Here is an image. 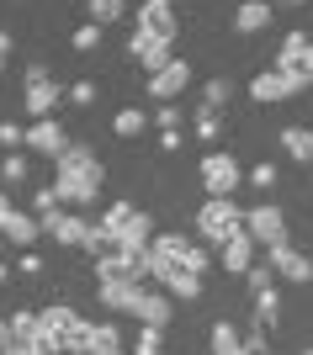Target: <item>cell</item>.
<instances>
[{
    "label": "cell",
    "instance_id": "obj_44",
    "mask_svg": "<svg viewBox=\"0 0 313 355\" xmlns=\"http://www.w3.org/2000/svg\"><path fill=\"white\" fill-rule=\"evenodd\" d=\"M16 270H22V276H37V270H43V260H37V254H22V266H16Z\"/></svg>",
    "mask_w": 313,
    "mask_h": 355
},
{
    "label": "cell",
    "instance_id": "obj_45",
    "mask_svg": "<svg viewBox=\"0 0 313 355\" xmlns=\"http://www.w3.org/2000/svg\"><path fill=\"white\" fill-rule=\"evenodd\" d=\"M6 59H11V37L0 32V69H6Z\"/></svg>",
    "mask_w": 313,
    "mask_h": 355
},
{
    "label": "cell",
    "instance_id": "obj_27",
    "mask_svg": "<svg viewBox=\"0 0 313 355\" xmlns=\"http://www.w3.org/2000/svg\"><path fill=\"white\" fill-rule=\"evenodd\" d=\"M144 122H149V117H144L138 106H122V112H117V122H112V128H117V138H138V133H144Z\"/></svg>",
    "mask_w": 313,
    "mask_h": 355
},
{
    "label": "cell",
    "instance_id": "obj_42",
    "mask_svg": "<svg viewBox=\"0 0 313 355\" xmlns=\"http://www.w3.org/2000/svg\"><path fill=\"white\" fill-rule=\"evenodd\" d=\"M69 101H75V106H90V101H96V85H90V80H80V85H69Z\"/></svg>",
    "mask_w": 313,
    "mask_h": 355
},
{
    "label": "cell",
    "instance_id": "obj_16",
    "mask_svg": "<svg viewBox=\"0 0 313 355\" xmlns=\"http://www.w3.org/2000/svg\"><path fill=\"white\" fill-rule=\"evenodd\" d=\"M128 53H133V59L144 64L149 74H160L164 64H170V43H164V37H149V32H133V43H128Z\"/></svg>",
    "mask_w": 313,
    "mask_h": 355
},
{
    "label": "cell",
    "instance_id": "obj_24",
    "mask_svg": "<svg viewBox=\"0 0 313 355\" xmlns=\"http://www.w3.org/2000/svg\"><path fill=\"white\" fill-rule=\"evenodd\" d=\"M164 292L180 297V302H192V297H202V276H192V270H176V276L164 282Z\"/></svg>",
    "mask_w": 313,
    "mask_h": 355
},
{
    "label": "cell",
    "instance_id": "obj_23",
    "mask_svg": "<svg viewBox=\"0 0 313 355\" xmlns=\"http://www.w3.org/2000/svg\"><path fill=\"white\" fill-rule=\"evenodd\" d=\"M282 148H287V159L308 164V159H313V133H308V128H287V133H282Z\"/></svg>",
    "mask_w": 313,
    "mask_h": 355
},
{
    "label": "cell",
    "instance_id": "obj_41",
    "mask_svg": "<svg viewBox=\"0 0 313 355\" xmlns=\"http://www.w3.org/2000/svg\"><path fill=\"white\" fill-rule=\"evenodd\" d=\"M154 122H160V133H170V128H176L180 122V112H176V101H164L160 112H154Z\"/></svg>",
    "mask_w": 313,
    "mask_h": 355
},
{
    "label": "cell",
    "instance_id": "obj_18",
    "mask_svg": "<svg viewBox=\"0 0 313 355\" xmlns=\"http://www.w3.org/2000/svg\"><path fill=\"white\" fill-rule=\"evenodd\" d=\"M138 297H144V282H101V302L112 313H133Z\"/></svg>",
    "mask_w": 313,
    "mask_h": 355
},
{
    "label": "cell",
    "instance_id": "obj_7",
    "mask_svg": "<svg viewBox=\"0 0 313 355\" xmlns=\"http://www.w3.org/2000/svg\"><path fill=\"white\" fill-rule=\"evenodd\" d=\"M149 244H154V218H149V212H133V223H122L117 234H112V250L133 254V260H144Z\"/></svg>",
    "mask_w": 313,
    "mask_h": 355
},
{
    "label": "cell",
    "instance_id": "obj_36",
    "mask_svg": "<svg viewBox=\"0 0 313 355\" xmlns=\"http://www.w3.org/2000/svg\"><path fill=\"white\" fill-rule=\"evenodd\" d=\"M160 334H164V329H138L133 355H160Z\"/></svg>",
    "mask_w": 313,
    "mask_h": 355
},
{
    "label": "cell",
    "instance_id": "obj_32",
    "mask_svg": "<svg viewBox=\"0 0 313 355\" xmlns=\"http://www.w3.org/2000/svg\"><path fill=\"white\" fill-rule=\"evenodd\" d=\"M223 101H228V80H208V85H202V106H208V112H218Z\"/></svg>",
    "mask_w": 313,
    "mask_h": 355
},
{
    "label": "cell",
    "instance_id": "obj_2",
    "mask_svg": "<svg viewBox=\"0 0 313 355\" xmlns=\"http://www.w3.org/2000/svg\"><path fill=\"white\" fill-rule=\"evenodd\" d=\"M196 228H202V239H208V244H218V250H223L234 234H244V212L234 207V196H208V207L196 212Z\"/></svg>",
    "mask_w": 313,
    "mask_h": 355
},
{
    "label": "cell",
    "instance_id": "obj_6",
    "mask_svg": "<svg viewBox=\"0 0 313 355\" xmlns=\"http://www.w3.org/2000/svg\"><path fill=\"white\" fill-rule=\"evenodd\" d=\"M244 228H250V239L266 244V250L287 244V218H282V207H271V202H260V207L244 212Z\"/></svg>",
    "mask_w": 313,
    "mask_h": 355
},
{
    "label": "cell",
    "instance_id": "obj_31",
    "mask_svg": "<svg viewBox=\"0 0 313 355\" xmlns=\"http://www.w3.org/2000/svg\"><path fill=\"white\" fill-rule=\"evenodd\" d=\"M90 48H101V21H85L75 32V53H90Z\"/></svg>",
    "mask_w": 313,
    "mask_h": 355
},
{
    "label": "cell",
    "instance_id": "obj_43",
    "mask_svg": "<svg viewBox=\"0 0 313 355\" xmlns=\"http://www.w3.org/2000/svg\"><path fill=\"white\" fill-rule=\"evenodd\" d=\"M250 186H276V164H255V170H250Z\"/></svg>",
    "mask_w": 313,
    "mask_h": 355
},
{
    "label": "cell",
    "instance_id": "obj_21",
    "mask_svg": "<svg viewBox=\"0 0 313 355\" xmlns=\"http://www.w3.org/2000/svg\"><path fill=\"white\" fill-rule=\"evenodd\" d=\"M234 27L239 32H266L271 27V0H244L234 11Z\"/></svg>",
    "mask_w": 313,
    "mask_h": 355
},
{
    "label": "cell",
    "instance_id": "obj_49",
    "mask_svg": "<svg viewBox=\"0 0 313 355\" xmlns=\"http://www.w3.org/2000/svg\"><path fill=\"white\" fill-rule=\"evenodd\" d=\"M6 276H11V270H6V266H0V282H6Z\"/></svg>",
    "mask_w": 313,
    "mask_h": 355
},
{
    "label": "cell",
    "instance_id": "obj_34",
    "mask_svg": "<svg viewBox=\"0 0 313 355\" xmlns=\"http://www.w3.org/2000/svg\"><path fill=\"white\" fill-rule=\"evenodd\" d=\"M133 212H138V207H128V202H112V207H106V218H101V223H106V228H112V234H117L122 223H133Z\"/></svg>",
    "mask_w": 313,
    "mask_h": 355
},
{
    "label": "cell",
    "instance_id": "obj_35",
    "mask_svg": "<svg viewBox=\"0 0 313 355\" xmlns=\"http://www.w3.org/2000/svg\"><path fill=\"white\" fill-rule=\"evenodd\" d=\"M0 355H53V350H48L43 340H11V345H6Z\"/></svg>",
    "mask_w": 313,
    "mask_h": 355
},
{
    "label": "cell",
    "instance_id": "obj_17",
    "mask_svg": "<svg viewBox=\"0 0 313 355\" xmlns=\"http://www.w3.org/2000/svg\"><path fill=\"white\" fill-rule=\"evenodd\" d=\"M133 318L144 329H164V324H170V292H144V297H138V308H133Z\"/></svg>",
    "mask_w": 313,
    "mask_h": 355
},
{
    "label": "cell",
    "instance_id": "obj_8",
    "mask_svg": "<svg viewBox=\"0 0 313 355\" xmlns=\"http://www.w3.org/2000/svg\"><path fill=\"white\" fill-rule=\"evenodd\" d=\"M186 85H192V64H186V59H170L160 74H149V96H154L160 106H164V101H176Z\"/></svg>",
    "mask_w": 313,
    "mask_h": 355
},
{
    "label": "cell",
    "instance_id": "obj_47",
    "mask_svg": "<svg viewBox=\"0 0 313 355\" xmlns=\"http://www.w3.org/2000/svg\"><path fill=\"white\" fill-rule=\"evenodd\" d=\"M6 345H11V324H0V350H6Z\"/></svg>",
    "mask_w": 313,
    "mask_h": 355
},
{
    "label": "cell",
    "instance_id": "obj_4",
    "mask_svg": "<svg viewBox=\"0 0 313 355\" xmlns=\"http://www.w3.org/2000/svg\"><path fill=\"white\" fill-rule=\"evenodd\" d=\"M59 101H64V90L48 80V69H43V64H27V96H22V106L43 122V117H53V106H59Z\"/></svg>",
    "mask_w": 313,
    "mask_h": 355
},
{
    "label": "cell",
    "instance_id": "obj_46",
    "mask_svg": "<svg viewBox=\"0 0 313 355\" xmlns=\"http://www.w3.org/2000/svg\"><path fill=\"white\" fill-rule=\"evenodd\" d=\"M11 212H16V207H11V202H6V196H0V228L11 223Z\"/></svg>",
    "mask_w": 313,
    "mask_h": 355
},
{
    "label": "cell",
    "instance_id": "obj_48",
    "mask_svg": "<svg viewBox=\"0 0 313 355\" xmlns=\"http://www.w3.org/2000/svg\"><path fill=\"white\" fill-rule=\"evenodd\" d=\"M90 355H122V350H90Z\"/></svg>",
    "mask_w": 313,
    "mask_h": 355
},
{
    "label": "cell",
    "instance_id": "obj_11",
    "mask_svg": "<svg viewBox=\"0 0 313 355\" xmlns=\"http://www.w3.org/2000/svg\"><path fill=\"white\" fill-rule=\"evenodd\" d=\"M176 11H170V0H144V6H138V32H149V37H164V43H170V37H176Z\"/></svg>",
    "mask_w": 313,
    "mask_h": 355
},
{
    "label": "cell",
    "instance_id": "obj_29",
    "mask_svg": "<svg viewBox=\"0 0 313 355\" xmlns=\"http://www.w3.org/2000/svg\"><path fill=\"white\" fill-rule=\"evenodd\" d=\"M32 207L43 212V218H53V212L64 207V196H59V186H37V196H32Z\"/></svg>",
    "mask_w": 313,
    "mask_h": 355
},
{
    "label": "cell",
    "instance_id": "obj_30",
    "mask_svg": "<svg viewBox=\"0 0 313 355\" xmlns=\"http://www.w3.org/2000/svg\"><path fill=\"white\" fill-rule=\"evenodd\" d=\"M122 11H128V0H90V16H96L101 27H106V21H117Z\"/></svg>",
    "mask_w": 313,
    "mask_h": 355
},
{
    "label": "cell",
    "instance_id": "obj_26",
    "mask_svg": "<svg viewBox=\"0 0 313 355\" xmlns=\"http://www.w3.org/2000/svg\"><path fill=\"white\" fill-rule=\"evenodd\" d=\"M276 313H282V297H276V286L255 292V318H260V329H271V324H276Z\"/></svg>",
    "mask_w": 313,
    "mask_h": 355
},
{
    "label": "cell",
    "instance_id": "obj_13",
    "mask_svg": "<svg viewBox=\"0 0 313 355\" xmlns=\"http://www.w3.org/2000/svg\"><path fill=\"white\" fill-rule=\"evenodd\" d=\"M287 96H298V90H292V80H287L282 69H260L250 80V101H260V106H276V101H287Z\"/></svg>",
    "mask_w": 313,
    "mask_h": 355
},
{
    "label": "cell",
    "instance_id": "obj_12",
    "mask_svg": "<svg viewBox=\"0 0 313 355\" xmlns=\"http://www.w3.org/2000/svg\"><path fill=\"white\" fill-rule=\"evenodd\" d=\"M96 282H144V260H133V254H96Z\"/></svg>",
    "mask_w": 313,
    "mask_h": 355
},
{
    "label": "cell",
    "instance_id": "obj_37",
    "mask_svg": "<svg viewBox=\"0 0 313 355\" xmlns=\"http://www.w3.org/2000/svg\"><path fill=\"white\" fill-rule=\"evenodd\" d=\"M271 276H276V270H271V260H266V266H250V270H244L250 292H266V286H271Z\"/></svg>",
    "mask_w": 313,
    "mask_h": 355
},
{
    "label": "cell",
    "instance_id": "obj_39",
    "mask_svg": "<svg viewBox=\"0 0 313 355\" xmlns=\"http://www.w3.org/2000/svg\"><path fill=\"white\" fill-rule=\"evenodd\" d=\"M0 144H6V148L16 154V148L27 144V128H16V122H0Z\"/></svg>",
    "mask_w": 313,
    "mask_h": 355
},
{
    "label": "cell",
    "instance_id": "obj_20",
    "mask_svg": "<svg viewBox=\"0 0 313 355\" xmlns=\"http://www.w3.org/2000/svg\"><path fill=\"white\" fill-rule=\"evenodd\" d=\"M37 234H43V223L27 218V212H11V223L0 228V239H11V244H22V250H32V244H37Z\"/></svg>",
    "mask_w": 313,
    "mask_h": 355
},
{
    "label": "cell",
    "instance_id": "obj_1",
    "mask_svg": "<svg viewBox=\"0 0 313 355\" xmlns=\"http://www.w3.org/2000/svg\"><path fill=\"white\" fill-rule=\"evenodd\" d=\"M43 345L53 355H85L90 350V324L75 308H43Z\"/></svg>",
    "mask_w": 313,
    "mask_h": 355
},
{
    "label": "cell",
    "instance_id": "obj_28",
    "mask_svg": "<svg viewBox=\"0 0 313 355\" xmlns=\"http://www.w3.org/2000/svg\"><path fill=\"white\" fill-rule=\"evenodd\" d=\"M90 350H122L117 324H90ZM90 350H85V355H90Z\"/></svg>",
    "mask_w": 313,
    "mask_h": 355
},
{
    "label": "cell",
    "instance_id": "obj_25",
    "mask_svg": "<svg viewBox=\"0 0 313 355\" xmlns=\"http://www.w3.org/2000/svg\"><path fill=\"white\" fill-rule=\"evenodd\" d=\"M11 340H43V313H11Z\"/></svg>",
    "mask_w": 313,
    "mask_h": 355
},
{
    "label": "cell",
    "instance_id": "obj_51",
    "mask_svg": "<svg viewBox=\"0 0 313 355\" xmlns=\"http://www.w3.org/2000/svg\"><path fill=\"white\" fill-rule=\"evenodd\" d=\"M303 355H313V345H308V350H303Z\"/></svg>",
    "mask_w": 313,
    "mask_h": 355
},
{
    "label": "cell",
    "instance_id": "obj_19",
    "mask_svg": "<svg viewBox=\"0 0 313 355\" xmlns=\"http://www.w3.org/2000/svg\"><path fill=\"white\" fill-rule=\"evenodd\" d=\"M223 266L234 270V276H244V270L255 266V239H250V228H244V234H234L223 244Z\"/></svg>",
    "mask_w": 313,
    "mask_h": 355
},
{
    "label": "cell",
    "instance_id": "obj_40",
    "mask_svg": "<svg viewBox=\"0 0 313 355\" xmlns=\"http://www.w3.org/2000/svg\"><path fill=\"white\" fill-rule=\"evenodd\" d=\"M196 133L212 144V138H218V112H208V106H202V117H196Z\"/></svg>",
    "mask_w": 313,
    "mask_h": 355
},
{
    "label": "cell",
    "instance_id": "obj_5",
    "mask_svg": "<svg viewBox=\"0 0 313 355\" xmlns=\"http://www.w3.org/2000/svg\"><path fill=\"white\" fill-rule=\"evenodd\" d=\"M239 180H244V170H239L234 154H208L202 159V191L208 196H234Z\"/></svg>",
    "mask_w": 313,
    "mask_h": 355
},
{
    "label": "cell",
    "instance_id": "obj_9",
    "mask_svg": "<svg viewBox=\"0 0 313 355\" xmlns=\"http://www.w3.org/2000/svg\"><path fill=\"white\" fill-rule=\"evenodd\" d=\"M266 260H271V270H276L282 282H298V286H308V282H313L308 254H298L292 244H276V250H266Z\"/></svg>",
    "mask_w": 313,
    "mask_h": 355
},
{
    "label": "cell",
    "instance_id": "obj_33",
    "mask_svg": "<svg viewBox=\"0 0 313 355\" xmlns=\"http://www.w3.org/2000/svg\"><path fill=\"white\" fill-rule=\"evenodd\" d=\"M106 244H112V228H106V223H90V234H85V244H80V250H90V254H101Z\"/></svg>",
    "mask_w": 313,
    "mask_h": 355
},
{
    "label": "cell",
    "instance_id": "obj_15",
    "mask_svg": "<svg viewBox=\"0 0 313 355\" xmlns=\"http://www.w3.org/2000/svg\"><path fill=\"white\" fill-rule=\"evenodd\" d=\"M43 234H53V244H85L90 234V223L80 218V212H53V218H43Z\"/></svg>",
    "mask_w": 313,
    "mask_h": 355
},
{
    "label": "cell",
    "instance_id": "obj_10",
    "mask_svg": "<svg viewBox=\"0 0 313 355\" xmlns=\"http://www.w3.org/2000/svg\"><path fill=\"white\" fill-rule=\"evenodd\" d=\"M59 175H75V180H96V186H101L106 180V170H101V159H96V154H90V148H80V144H69L59 154Z\"/></svg>",
    "mask_w": 313,
    "mask_h": 355
},
{
    "label": "cell",
    "instance_id": "obj_3",
    "mask_svg": "<svg viewBox=\"0 0 313 355\" xmlns=\"http://www.w3.org/2000/svg\"><path fill=\"white\" fill-rule=\"evenodd\" d=\"M271 69H282L287 80H292V90H308V80H313V43H308V32H287L282 53H276Z\"/></svg>",
    "mask_w": 313,
    "mask_h": 355
},
{
    "label": "cell",
    "instance_id": "obj_22",
    "mask_svg": "<svg viewBox=\"0 0 313 355\" xmlns=\"http://www.w3.org/2000/svg\"><path fill=\"white\" fill-rule=\"evenodd\" d=\"M212 355H250V345L239 340L234 324H212Z\"/></svg>",
    "mask_w": 313,
    "mask_h": 355
},
{
    "label": "cell",
    "instance_id": "obj_50",
    "mask_svg": "<svg viewBox=\"0 0 313 355\" xmlns=\"http://www.w3.org/2000/svg\"><path fill=\"white\" fill-rule=\"evenodd\" d=\"M282 6H303V0H282Z\"/></svg>",
    "mask_w": 313,
    "mask_h": 355
},
{
    "label": "cell",
    "instance_id": "obj_14",
    "mask_svg": "<svg viewBox=\"0 0 313 355\" xmlns=\"http://www.w3.org/2000/svg\"><path fill=\"white\" fill-rule=\"evenodd\" d=\"M27 148L32 154H48V159H59L64 148H69V138H64V128L53 117H43V122H32L27 128Z\"/></svg>",
    "mask_w": 313,
    "mask_h": 355
},
{
    "label": "cell",
    "instance_id": "obj_38",
    "mask_svg": "<svg viewBox=\"0 0 313 355\" xmlns=\"http://www.w3.org/2000/svg\"><path fill=\"white\" fill-rule=\"evenodd\" d=\"M0 180H27V159H22V154H6V164H0Z\"/></svg>",
    "mask_w": 313,
    "mask_h": 355
}]
</instances>
